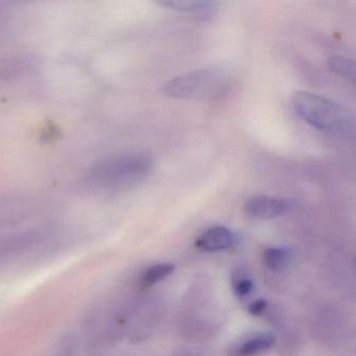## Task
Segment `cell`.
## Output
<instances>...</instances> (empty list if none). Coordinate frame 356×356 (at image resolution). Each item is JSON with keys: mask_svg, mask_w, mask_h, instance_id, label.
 <instances>
[{"mask_svg": "<svg viewBox=\"0 0 356 356\" xmlns=\"http://www.w3.org/2000/svg\"><path fill=\"white\" fill-rule=\"evenodd\" d=\"M38 232L22 233L0 241V266L16 260V258L30 251L34 245L40 243Z\"/></svg>", "mask_w": 356, "mask_h": 356, "instance_id": "5", "label": "cell"}, {"mask_svg": "<svg viewBox=\"0 0 356 356\" xmlns=\"http://www.w3.org/2000/svg\"><path fill=\"white\" fill-rule=\"evenodd\" d=\"M253 289V283L250 279L243 278L234 284V293L237 297L243 298L249 295Z\"/></svg>", "mask_w": 356, "mask_h": 356, "instance_id": "13", "label": "cell"}, {"mask_svg": "<svg viewBox=\"0 0 356 356\" xmlns=\"http://www.w3.org/2000/svg\"><path fill=\"white\" fill-rule=\"evenodd\" d=\"M291 104L298 115L316 130L346 140L355 136V115L346 106L308 91H296Z\"/></svg>", "mask_w": 356, "mask_h": 356, "instance_id": "1", "label": "cell"}, {"mask_svg": "<svg viewBox=\"0 0 356 356\" xmlns=\"http://www.w3.org/2000/svg\"><path fill=\"white\" fill-rule=\"evenodd\" d=\"M291 202L277 197L255 195L250 197L243 204L245 216L255 220H270L284 216L291 210Z\"/></svg>", "mask_w": 356, "mask_h": 356, "instance_id": "4", "label": "cell"}, {"mask_svg": "<svg viewBox=\"0 0 356 356\" xmlns=\"http://www.w3.org/2000/svg\"><path fill=\"white\" fill-rule=\"evenodd\" d=\"M237 243V236L226 227L216 226L206 230L195 241V247L202 251L218 252L230 249Z\"/></svg>", "mask_w": 356, "mask_h": 356, "instance_id": "6", "label": "cell"}, {"mask_svg": "<svg viewBox=\"0 0 356 356\" xmlns=\"http://www.w3.org/2000/svg\"><path fill=\"white\" fill-rule=\"evenodd\" d=\"M175 266L170 264H160L149 266L139 278V285L143 289L152 286L165 279L174 272Z\"/></svg>", "mask_w": 356, "mask_h": 356, "instance_id": "9", "label": "cell"}, {"mask_svg": "<svg viewBox=\"0 0 356 356\" xmlns=\"http://www.w3.org/2000/svg\"><path fill=\"white\" fill-rule=\"evenodd\" d=\"M289 254L284 248H268L262 254L264 266L274 272L283 270L289 264Z\"/></svg>", "mask_w": 356, "mask_h": 356, "instance_id": "11", "label": "cell"}, {"mask_svg": "<svg viewBox=\"0 0 356 356\" xmlns=\"http://www.w3.org/2000/svg\"><path fill=\"white\" fill-rule=\"evenodd\" d=\"M225 66H210L170 79L164 83L162 95L170 99H207L220 92L230 79Z\"/></svg>", "mask_w": 356, "mask_h": 356, "instance_id": "2", "label": "cell"}, {"mask_svg": "<svg viewBox=\"0 0 356 356\" xmlns=\"http://www.w3.org/2000/svg\"><path fill=\"white\" fill-rule=\"evenodd\" d=\"M328 66L333 72L349 82L355 81V63L345 56L334 55L328 58Z\"/></svg>", "mask_w": 356, "mask_h": 356, "instance_id": "10", "label": "cell"}, {"mask_svg": "<svg viewBox=\"0 0 356 356\" xmlns=\"http://www.w3.org/2000/svg\"><path fill=\"white\" fill-rule=\"evenodd\" d=\"M266 306H268V302H266V300H257V301L253 302V303L250 305V314H253V316H260V314H264Z\"/></svg>", "mask_w": 356, "mask_h": 356, "instance_id": "14", "label": "cell"}, {"mask_svg": "<svg viewBox=\"0 0 356 356\" xmlns=\"http://www.w3.org/2000/svg\"><path fill=\"white\" fill-rule=\"evenodd\" d=\"M160 6L170 11L185 15L207 17L218 11V1H193V0H160Z\"/></svg>", "mask_w": 356, "mask_h": 356, "instance_id": "7", "label": "cell"}, {"mask_svg": "<svg viewBox=\"0 0 356 356\" xmlns=\"http://www.w3.org/2000/svg\"><path fill=\"white\" fill-rule=\"evenodd\" d=\"M153 170V159L143 153H120L99 160L91 168L93 182L102 185L128 184L145 178Z\"/></svg>", "mask_w": 356, "mask_h": 356, "instance_id": "3", "label": "cell"}, {"mask_svg": "<svg viewBox=\"0 0 356 356\" xmlns=\"http://www.w3.org/2000/svg\"><path fill=\"white\" fill-rule=\"evenodd\" d=\"M78 341L72 333H66L56 346L53 356H76Z\"/></svg>", "mask_w": 356, "mask_h": 356, "instance_id": "12", "label": "cell"}, {"mask_svg": "<svg viewBox=\"0 0 356 356\" xmlns=\"http://www.w3.org/2000/svg\"><path fill=\"white\" fill-rule=\"evenodd\" d=\"M275 343V337L273 334H259L256 337L247 339L245 343H241L238 348L237 355L238 356H252L260 352L266 351L270 349Z\"/></svg>", "mask_w": 356, "mask_h": 356, "instance_id": "8", "label": "cell"}]
</instances>
